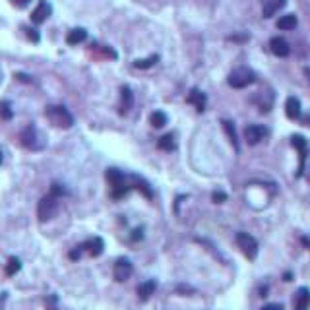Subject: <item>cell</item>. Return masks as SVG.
Wrapping results in <instances>:
<instances>
[{
	"label": "cell",
	"instance_id": "6da1fadb",
	"mask_svg": "<svg viewBox=\"0 0 310 310\" xmlns=\"http://www.w3.org/2000/svg\"><path fill=\"white\" fill-rule=\"evenodd\" d=\"M45 117H47V121L51 122L53 126L62 128V130L74 126V117H72V112L68 111L64 105H49L45 109Z\"/></svg>",
	"mask_w": 310,
	"mask_h": 310
},
{
	"label": "cell",
	"instance_id": "7a4b0ae2",
	"mask_svg": "<svg viewBox=\"0 0 310 310\" xmlns=\"http://www.w3.org/2000/svg\"><path fill=\"white\" fill-rule=\"evenodd\" d=\"M107 182L111 186V196L114 200L124 198L128 192H130V184H128V178L126 175L119 171V169H107Z\"/></svg>",
	"mask_w": 310,
	"mask_h": 310
},
{
	"label": "cell",
	"instance_id": "3957f363",
	"mask_svg": "<svg viewBox=\"0 0 310 310\" xmlns=\"http://www.w3.org/2000/svg\"><path fill=\"white\" fill-rule=\"evenodd\" d=\"M256 82V72L248 66H239L231 70V74L227 78V84L235 89H244L248 86H252Z\"/></svg>",
	"mask_w": 310,
	"mask_h": 310
},
{
	"label": "cell",
	"instance_id": "277c9868",
	"mask_svg": "<svg viewBox=\"0 0 310 310\" xmlns=\"http://www.w3.org/2000/svg\"><path fill=\"white\" fill-rule=\"evenodd\" d=\"M20 142L25 149H29V151H41L45 147V136L39 132V128L35 126V124H29V126H25L20 134Z\"/></svg>",
	"mask_w": 310,
	"mask_h": 310
},
{
	"label": "cell",
	"instance_id": "5b68a950",
	"mask_svg": "<svg viewBox=\"0 0 310 310\" xmlns=\"http://www.w3.org/2000/svg\"><path fill=\"white\" fill-rule=\"evenodd\" d=\"M58 208H60V198L49 192L37 204V217H39V221L41 223L51 221L56 213H58Z\"/></svg>",
	"mask_w": 310,
	"mask_h": 310
},
{
	"label": "cell",
	"instance_id": "8992f818",
	"mask_svg": "<svg viewBox=\"0 0 310 310\" xmlns=\"http://www.w3.org/2000/svg\"><path fill=\"white\" fill-rule=\"evenodd\" d=\"M237 244H239V248L243 250V254L248 260H256V256H258V241L252 235H248L244 231L237 232Z\"/></svg>",
	"mask_w": 310,
	"mask_h": 310
},
{
	"label": "cell",
	"instance_id": "52a82bcc",
	"mask_svg": "<svg viewBox=\"0 0 310 310\" xmlns=\"http://www.w3.org/2000/svg\"><path fill=\"white\" fill-rule=\"evenodd\" d=\"M112 274H114V279H117L119 283H124V281H128V279H130V276L134 274L132 262H130L128 258H119V260L114 262Z\"/></svg>",
	"mask_w": 310,
	"mask_h": 310
},
{
	"label": "cell",
	"instance_id": "ba28073f",
	"mask_svg": "<svg viewBox=\"0 0 310 310\" xmlns=\"http://www.w3.org/2000/svg\"><path fill=\"white\" fill-rule=\"evenodd\" d=\"M266 136H267V128L266 126H262V124H248V126L244 128V140H246L250 145L260 144Z\"/></svg>",
	"mask_w": 310,
	"mask_h": 310
},
{
	"label": "cell",
	"instance_id": "9c48e42d",
	"mask_svg": "<svg viewBox=\"0 0 310 310\" xmlns=\"http://www.w3.org/2000/svg\"><path fill=\"white\" fill-rule=\"evenodd\" d=\"M291 144H293V147H297L300 153V165H299V171H297V177H302V173H304V161H306V155H308V144H306V140L302 136H299V134H295L291 138Z\"/></svg>",
	"mask_w": 310,
	"mask_h": 310
},
{
	"label": "cell",
	"instance_id": "30bf717a",
	"mask_svg": "<svg viewBox=\"0 0 310 310\" xmlns=\"http://www.w3.org/2000/svg\"><path fill=\"white\" fill-rule=\"evenodd\" d=\"M126 178H128V184H130V188H138L142 194H144L145 198H153V188L149 186V182L145 180V178H142L140 175H134V173H130V175H126Z\"/></svg>",
	"mask_w": 310,
	"mask_h": 310
},
{
	"label": "cell",
	"instance_id": "8fae6325",
	"mask_svg": "<svg viewBox=\"0 0 310 310\" xmlns=\"http://www.w3.org/2000/svg\"><path fill=\"white\" fill-rule=\"evenodd\" d=\"M82 246V250L84 252H88L91 258H97V256L103 254V250H105V241L101 239V237H93V239H89L86 241L84 244H80Z\"/></svg>",
	"mask_w": 310,
	"mask_h": 310
},
{
	"label": "cell",
	"instance_id": "7c38bea8",
	"mask_svg": "<svg viewBox=\"0 0 310 310\" xmlns=\"http://www.w3.org/2000/svg\"><path fill=\"white\" fill-rule=\"evenodd\" d=\"M51 14H53V8H51V4H49L47 0H41V2L37 4V8L31 12V22H33L35 25H39V23L47 22Z\"/></svg>",
	"mask_w": 310,
	"mask_h": 310
},
{
	"label": "cell",
	"instance_id": "4fadbf2b",
	"mask_svg": "<svg viewBox=\"0 0 310 310\" xmlns=\"http://www.w3.org/2000/svg\"><path fill=\"white\" fill-rule=\"evenodd\" d=\"M293 306H295V310H308L310 308V289L308 287H299L297 291H295Z\"/></svg>",
	"mask_w": 310,
	"mask_h": 310
},
{
	"label": "cell",
	"instance_id": "5bb4252c",
	"mask_svg": "<svg viewBox=\"0 0 310 310\" xmlns=\"http://www.w3.org/2000/svg\"><path fill=\"white\" fill-rule=\"evenodd\" d=\"M134 107V93L128 86L121 88V105H119V112L121 114H128L130 109Z\"/></svg>",
	"mask_w": 310,
	"mask_h": 310
},
{
	"label": "cell",
	"instance_id": "9a60e30c",
	"mask_svg": "<svg viewBox=\"0 0 310 310\" xmlns=\"http://www.w3.org/2000/svg\"><path fill=\"white\" fill-rule=\"evenodd\" d=\"M269 49H272V53L276 56H279V58H285V56H289V53H291V47H289V43L283 39V37H272Z\"/></svg>",
	"mask_w": 310,
	"mask_h": 310
},
{
	"label": "cell",
	"instance_id": "2e32d148",
	"mask_svg": "<svg viewBox=\"0 0 310 310\" xmlns=\"http://www.w3.org/2000/svg\"><path fill=\"white\" fill-rule=\"evenodd\" d=\"M285 4H287V0H262V14H264V18H274Z\"/></svg>",
	"mask_w": 310,
	"mask_h": 310
},
{
	"label": "cell",
	"instance_id": "e0dca14e",
	"mask_svg": "<svg viewBox=\"0 0 310 310\" xmlns=\"http://www.w3.org/2000/svg\"><path fill=\"white\" fill-rule=\"evenodd\" d=\"M190 103V105H194L196 107V111L198 112H204L206 111V93L204 91H200L198 88H192L188 93V99H186Z\"/></svg>",
	"mask_w": 310,
	"mask_h": 310
},
{
	"label": "cell",
	"instance_id": "ac0fdd59",
	"mask_svg": "<svg viewBox=\"0 0 310 310\" xmlns=\"http://www.w3.org/2000/svg\"><path fill=\"white\" fill-rule=\"evenodd\" d=\"M285 112H287V117L291 121L300 119V114H302V111H300V101L297 97H287V101H285Z\"/></svg>",
	"mask_w": 310,
	"mask_h": 310
},
{
	"label": "cell",
	"instance_id": "d6986e66",
	"mask_svg": "<svg viewBox=\"0 0 310 310\" xmlns=\"http://www.w3.org/2000/svg\"><path fill=\"white\" fill-rule=\"evenodd\" d=\"M155 289H157V281H155V279H149V281L140 283L136 291H138V297H140V300H147L155 293Z\"/></svg>",
	"mask_w": 310,
	"mask_h": 310
},
{
	"label": "cell",
	"instance_id": "ffe728a7",
	"mask_svg": "<svg viewBox=\"0 0 310 310\" xmlns=\"http://www.w3.org/2000/svg\"><path fill=\"white\" fill-rule=\"evenodd\" d=\"M297 16L295 14H285V16H281L279 20H277V29H283V31H291V29H295L297 27Z\"/></svg>",
	"mask_w": 310,
	"mask_h": 310
},
{
	"label": "cell",
	"instance_id": "44dd1931",
	"mask_svg": "<svg viewBox=\"0 0 310 310\" xmlns=\"http://www.w3.org/2000/svg\"><path fill=\"white\" fill-rule=\"evenodd\" d=\"M88 39V31L84 27H74L70 33L66 35V43L68 45H80Z\"/></svg>",
	"mask_w": 310,
	"mask_h": 310
},
{
	"label": "cell",
	"instance_id": "7402d4cb",
	"mask_svg": "<svg viewBox=\"0 0 310 310\" xmlns=\"http://www.w3.org/2000/svg\"><path fill=\"white\" fill-rule=\"evenodd\" d=\"M223 124V130L227 132V136H229V142L232 144V147L239 151L241 147H239V138H237V130H235V124H232L231 121H221Z\"/></svg>",
	"mask_w": 310,
	"mask_h": 310
},
{
	"label": "cell",
	"instance_id": "603a6c76",
	"mask_svg": "<svg viewBox=\"0 0 310 310\" xmlns=\"http://www.w3.org/2000/svg\"><path fill=\"white\" fill-rule=\"evenodd\" d=\"M157 147L159 149H163V151H175V134H165V136H161L159 138V142H157Z\"/></svg>",
	"mask_w": 310,
	"mask_h": 310
},
{
	"label": "cell",
	"instance_id": "cb8c5ba5",
	"mask_svg": "<svg viewBox=\"0 0 310 310\" xmlns=\"http://www.w3.org/2000/svg\"><path fill=\"white\" fill-rule=\"evenodd\" d=\"M167 122H169V117H167L163 111H155L149 114V124H151L153 128H163Z\"/></svg>",
	"mask_w": 310,
	"mask_h": 310
},
{
	"label": "cell",
	"instance_id": "d4e9b609",
	"mask_svg": "<svg viewBox=\"0 0 310 310\" xmlns=\"http://www.w3.org/2000/svg\"><path fill=\"white\" fill-rule=\"evenodd\" d=\"M20 269H22V262H20V258L10 256V258H8V264H6V276L8 277L16 276Z\"/></svg>",
	"mask_w": 310,
	"mask_h": 310
},
{
	"label": "cell",
	"instance_id": "484cf974",
	"mask_svg": "<svg viewBox=\"0 0 310 310\" xmlns=\"http://www.w3.org/2000/svg\"><path fill=\"white\" fill-rule=\"evenodd\" d=\"M157 60H159V56L151 55L149 58H140V60H136V62H134V66L140 68V70H142V68H151L155 62H157Z\"/></svg>",
	"mask_w": 310,
	"mask_h": 310
},
{
	"label": "cell",
	"instance_id": "4316f807",
	"mask_svg": "<svg viewBox=\"0 0 310 310\" xmlns=\"http://www.w3.org/2000/svg\"><path fill=\"white\" fill-rule=\"evenodd\" d=\"M0 117H2L4 121H10L12 119V109H10V103H8V101L0 103Z\"/></svg>",
	"mask_w": 310,
	"mask_h": 310
},
{
	"label": "cell",
	"instance_id": "83f0119b",
	"mask_svg": "<svg viewBox=\"0 0 310 310\" xmlns=\"http://www.w3.org/2000/svg\"><path fill=\"white\" fill-rule=\"evenodd\" d=\"M23 31H25V35L29 37L31 43H39L41 37H39V31H37V29H33V27H23Z\"/></svg>",
	"mask_w": 310,
	"mask_h": 310
},
{
	"label": "cell",
	"instance_id": "f1b7e54d",
	"mask_svg": "<svg viewBox=\"0 0 310 310\" xmlns=\"http://www.w3.org/2000/svg\"><path fill=\"white\" fill-rule=\"evenodd\" d=\"M51 194H55V196H58V198H60V196H66L68 190L64 188L62 184H58V182H55V184L51 186Z\"/></svg>",
	"mask_w": 310,
	"mask_h": 310
},
{
	"label": "cell",
	"instance_id": "f546056e",
	"mask_svg": "<svg viewBox=\"0 0 310 310\" xmlns=\"http://www.w3.org/2000/svg\"><path fill=\"white\" fill-rule=\"evenodd\" d=\"M211 200H213L215 204H223V202H227V194H225L223 190H215V192L211 194Z\"/></svg>",
	"mask_w": 310,
	"mask_h": 310
},
{
	"label": "cell",
	"instance_id": "4dcf8cb0",
	"mask_svg": "<svg viewBox=\"0 0 310 310\" xmlns=\"http://www.w3.org/2000/svg\"><path fill=\"white\" fill-rule=\"evenodd\" d=\"M140 239H144V227H138V229H134V232L130 235V241H140Z\"/></svg>",
	"mask_w": 310,
	"mask_h": 310
},
{
	"label": "cell",
	"instance_id": "1f68e13d",
	"mask_svg": "<svg viewBox=\"0 0 310 310\" xmlns=\"http://www.w3.org/2000/svg\"><path fill=\"white\" fill-rule=\"evenodd\" d=\"M82 254H84V250H82V246L78 244L76 248L70 252V258H72V260H80V258H82Z\"/></svg>",
	"mask_w": 310,
	"mask_h": 310
},
{
	"label": "cell",
	"instance_id": "d6a6232c",
	"mask_svg": "<svg viewBox=\"0 0 310 310\" xmlns=\"http://www.w3.org/2000/svg\"><path fill=\"white\" fill-rule=\"evenodd\" d=\"M262 310H285V308H283L279 302H269V304H266Z\"/></svg>",
	"mask_w": 310,
	"mask_h": 310
},
{
	"label": "cell",
	"instance_id": "836d02e7",
	"mask_svg": "<svg viewBox=\"0 0 310 310\" xmlns=\"http://www.w3.org/2000/svg\"><path fill=\"white\" fill-rule=\"evenodd\" d=\"M29 2H31V0H12V4H14L16 8H25Z\"/></svg>",
	"mask_w": 310,
	"mask_h": 310
},
{
	"label": "cell",
	"instance_id": "e575fe53",
	"mask_svg": "<svg viewBox=\"0 0 310 310\" xmlns=\"http://www.w3.org/2000/svg\"><path fill=\"white\" fill-rule=\"evenodd\" d=\"M6 297H8V293H0V310H2V304L6 302Z\"/></svg>",
	"mask_w": 310,
	"mask_h": 310
},
{
	"label": "cell",
	"instance_id": "d590c367",
	"mask_svg": "<svg viewBox=\"0 0 310 310\" xmlns=\"http://www.w3.org/2000/svg\"><path fill=\"white\" fill-rule=\"evenodd\" d=\"M304 76H306V80H308L310 84V68H304Z\"/></svg>",
	"mask_w": 310,
	"mask_h": 310
},
{
	"label": "cell",
	"instance_id": "8d00e7d4",
	"mask_svg": "<svg viewBox=\"0 0 310 310\" xmlns=\"http://www.w3.org/2000/svg\"><path fill=\"white\" fill-rule=\"evenodd\" d=\"M0 165H2V151H0Z\"/></svg>",
	"mask_w": 310,
	"mask_h": 310
}]
</instances>
